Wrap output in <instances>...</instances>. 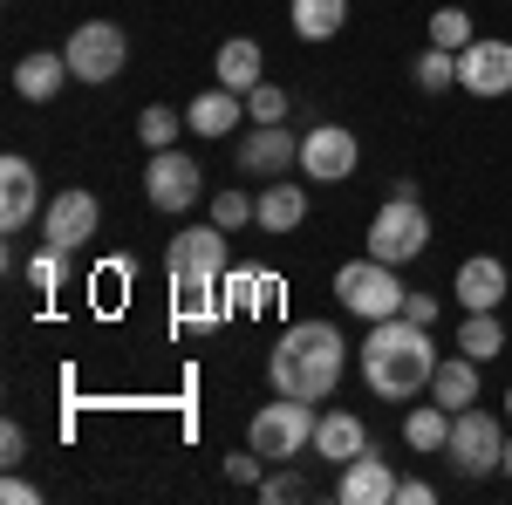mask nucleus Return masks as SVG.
Returning a JSON list of instances; mask_svg holds the SVG:
<instances>
[{"mask_svg": "<svg viewBox=\"0 0 512 505\" xmlns=\"http://www.w3.org/2000/svg\"><path fill=\"white\" fill-rule=\"evenodd\" d=\"M437 376V349H431V328H417V321H369V349H362V383L369 396H383V403H410V396H424Z\"/></svg>", "mask_w": 512, "mask_h": 505, "instance_id": "1", "label": "nucleus"}, {"mask_svg": "<svg viewBox=\"0 0 512 505\" xmlns=\"http://www.w3.org/2000/svg\"><path fill=\"white\" fill-rule=\"evenodd\" d=\"M342 362H349L342 328H328V321H294L274 342V355H267V383H274V396L321 403L328 389L342 383Z\"/></svg>", "mask_w": 512, "mask_h": 505, "instance_id": "2", "label": "nucleus"}, {"mask_svg": "<svg viewBox=\"0 0 512 505\" xmlns=\"http://www.w3.org/2000/svg\"><path fill=\"white\" fill-rule=\"evenodd\" d=\"M164 267H171V294H178V321H219V280L233 267V253H226V226H185V233H171L164 246Z\"/></svg>", "mask_w": 512, "mask_h": 505, "instance_id": "3", "label": "nucleus"}, {"mask_svg": "<svg viewBox=\"0 0 512 505\" xmlns=\"http://www.w3.org/2000/svg\"><path fill=\"white\" fill-rule=\"evenodd\" d=\"M424 246H431V212H424V198H417L410 178H396L390 198H383V212L369 219V253L390 260V267H403V260H417Z\"/></svg>", "mask_w": 512, "mask_h": 505, "instance_id": "4", "label": "nucleus"}, {"mask_svg": "<svg viewBox=\"0 0 512 505\" xmlns=\"http://www.w3.org/2000/svg\"><path fill=\"white\" fill-rule=\"evenodd\" d=\"M403 294H410V287H403L396 267L376 260V253H369V260H349V267L335 273V301H342L349 314H362V321H390V314H403Z\"/></svg>", "mask_w": 512, "mask_h": 505, "instance_id": "5", "label": "nucleus"}, {"mask_svg": "<svg viewBox=\"0 0 512 505\" xmlns=\"http://www.w3.org/2000/svg\"><path fill=\"white\" fill-rule=\"evenodd\" d=\"M62 55H69V76H76V82L103 89V82L123 76V62H130V35H123L117 21H82Z\"/></svg>", "mask_w": 512, "mask_h": 505, "instance_id": "6", "label": "nucleus"}, {"mask_svg": "<svg viewBox=\"0 0 512 505\" xmlns=\"http://www.w3.org/2000/svg\"><path fill=\"white\" fill-rule=\"evenodd\" d=\"M315 403H301V396H280V403H260L253 410V451L260 458H301L308 444H315Z\"/></svg>", "mask_w": 512, "mask_h": 505, "instance_id": "7", "label": "nucleus"}, {"mask_svg": "<svg viewBox=\"0 0 512 505\" xmlns=\"http://www.w3.org/2000/svg\"><path fill=\"white\" fill-rule=\"evenodd\" d=\"M444 451H451V465L465 471V478H485V471H499L506 465V430H499V417H492V410H458V417H451V444H444Z\"/></svg>", "mask_w": 512, "mask_h": 505, "instance_id": "8", "label": "nucleus"}, {"mask_svg": "<svg viewBox=\"0 0 512 505\" xmlns=\"http://www.w3.org/2000/svg\"><path fill=\"white\" fill-rule=\"evenodd\" d=\"M198 192H205V171H198L192 151H151V171H144V198L158 205V212H192Z\"/></svg>", "mask_w": 512, "mask_h": 505, "instance_id": "9", "label": "nucleus"}, {"mask_svg": "<svg viewBox=\"0 0 512 505\" xmlns=\"http://www.w3.org/2000/svg\"><path fill=\"white\" fill-rule=\"evenodd\" d=\"M355 130H342V123H315L308 137H301V171H308V185H342L355 171Z\"/></svg>", "mask_w": 512, "mask_h": 505, "instance_id": "10", "label": "nucleus"}, {"mask_svg": "<svg viewBox=\"0 0 512 505\" xmlns=\"http://www.w3.org/2000/svg\"><path fill=\"white\" fill-rule=\"evenodd\" d=\"M96 219H103V205L96 192H55L48 198V212H41V239H55V246H89L96 239Z\"/></svg>", "mask_w": 512, "mask_h": 505, "instance_id": "11", "label": "nucleus"}, {"mask_svg": "<svg viewBox=\"0 0 512 505\" xmlns=\"http://www.w3.org/2000/svg\"><path fill=\"white\" fill-rule=\"evenodd\" d=\"M335 499H342V505H396V471H390V458H383L376 444H369V451H355L349 465H342Z\"/></svg>", "mask_w": 512, "mask_h": 505, "instance_id": "12", "label": "nucleus"}, {"mask_svg": "<svg viewBox=\"0 0 512 505\" xmlns=\"http://www.w3.org/2000/svg\"><path fill=\"white\" fill-rule=\"evenodd\" d=\"M458 89H472V96H506L512 89V41L478 35L472 48L458 55Z\"/></svg>", "mask_w": 512, "mask_h": 505, "instance_id": "13", "label": "nucleus"}, {"mask_svg": "<svg viewBox=\"0 0 512 505\" xmlns=\"http://www.w3.org/2000/svg\"><path fill=\"white\" fill-rule=\"evenodd\" d=\"M287 164H301V137H287L280 123H253L239 137V171H260V178H280Z\"/></svg>", "mask_w": 512, "mask_h": 505, "instance_id": "14", "label": "nucleus"}, {"mask_svg": "<svg viewBox=\"0 0 512 505\" xmlns=\"http://www.w3.org/2000/svg\"><path fill=\"white\" fill-rule=\"evenodd\" d=\"M35 205H41L35 164H28V157H0V226H7V233H21V226L35 219Z\"/></svg>", "mask_w": 512, "mask_h": 505, "instance_id": "15", "label": "nucleus"}, {"mask_svg": "<svg viewBox=\"0 0 512 505\" xmlns=\"http://www.w3.org/2000/svg\"><path fill=\"white\" fill-rule=\"evenodd\" d=\"M451 294L465 301V308H499L506 301V260H492V253H472L458 280H451Z\"/></svg>", "mask_w": 512, "mask_h": 505, "instance_id": "16", "label": "nucleus"}, {"mask_svg": "<svg viewBox=\"0 0 512 505\" xmlns=\"http://www.w3.org/2000/svg\"><path fill=\"white\" fill-rule=\"evenodd\" d=\"M239 117H246V96H239V89H226V82L198 89V103L185 110V123H192V130H205V137H226V130H239Z\"/></svg>", "mask_w": 512, "mask_h": 505, "instance_id": "17", "label": "nucleus"}, {"mask_svg": "<svg viewBox=\"0 0 512 505\" xmlns=\"http://www.w3.org/2000/svg\"><path fill=\"white\" fill-rule=\"evenodd\" d=\"M212 76L226 82V89H260L267 82V55H260V41H246V35H233L226 48H219V62H212Z\"/></svg>", "mask_w": 512, "mask_h": 505, "instance_id": "18", "label": "nucleus"}, {"mask_svg": "<svg viewBox=\"0 0 512 505\" xmlns=\"http://www.w3.org/2000/svg\"><path fill=\"white\" fill-rule=\"evenodd\" d=\"M478 369H485V362H472V355H451V362H437L431 403H444L451 417H458V410H472V403H478Z\"/></svg>", "mask_w": 512, "mask_h": 505, "instance_id": "19", "label": "nucleus"}, {"mask_svg": "<svg viewBox=\"0 0 512 505\" xmlns=\"http://www.w3.org/2000/svg\"><path fill=\"white\" fill-rule=\"evenodd\" d=\"M355 451H369L362 417H349V410H328V417L315 424V458H328V465H349Z\"/></svg>", "mask_w": 512, "mask_h": 505, "instance_id": "20", "label": "nucleus"}, {"mask_svg": "<svg viewBox=\"0 0 512 505\" xmlns=\"http://www.w3.org/2000/svg\"><path fill=\"white\" fill-rule=\"evenodd\" d=\"M253 219H260V233H294L308 219V192L301 185H267L253 198Z\"/></svg>", "mask_w": 512, "mask_h": 505, "instance_id": "21", "label": "nucleus"}, {"mask_svg": "<svg viewBox=\"0 0 512 505\" xmlns=\"http://www.w3.org/2000/svg\"><path fill=\"white\" fill-rule=\"evenodd\" d=\"M458 355H472V362H492V355H506V328H499V308H465V328H458Z\"/></svg>", "mask_w": 512, "mask_h": 505, "instance_id": "22", "label": "nucleus"}, {"mask_svg": "<svg viewBox=\"0 0 512 505\" xmlns=\"http://www.w3.org/2000/svg\"><path fill=\"white\" fill-rule=\"evenodd\" d=\"M62 82H69V55H48V48H41V55H28V62L14 69V89H21L28 103H48Z\"/></svg>", "mask_w": 512, "mask_h": 505, "instance_id": "23", "label": "nucleus"}, {"mask_svg": "<svg viewBox=\"0 0 512 505\" xmlns=\"http://www.w3.org/2000/svg\"><path fill=\"white\" fill-rule=\"evenodd\" d=\"M349 21V0H294V35L301 41H335Z\"/></svg>", "mask_w": 512, "mask_h": 505, "instance_id": "24", "label": "nucleus"}, {"mask_svg": "<svg viewBox=\"0 0 512 505\" xmlns=\"http://www.w3.org/2000/svg\"><path fill=\"white\" fill-rule=\"evenodd\" d=\"M403 444H410V451H424V458L444 451V444H451V410H444V403L410 410V417H403Z\"/></svg>", "mask_w": 512, "mask_h": 505, "instance_id": "25", "label": "nucleus"}, {"mask_svg": "<svg viewBox=\"0 0 512 505\" xmlns=\"http://www.w3.org/2000/svg\"><path fill=\"white\" fill-rule=\"evenodd\" d=\"M219 294H226V308H233V314H260L267 301H274V280H260V273H246V267H226Z\"/></svg>", "mask_w": 512, "mask_h": 505, "instance_id": "26", "label": "nucleus"}, {"mask_svg": "<svg viewBox=\"0 0 512 505\" xmlns=\"http://www.w3.org/2000/svg\"><path fill=\"white\" fill-rule=\"evenodd\" d=\"M472 41H478V28H472V14H465V7H437V14H431V48L465 55Z\"/></svg>", "mask_w": 512, "mask_h": 505, "instance_id": "27", "label": "nucleus"}, {"mask_svg": "<svg viewBox=\"0 0 512 505\" xmlns=\"http://www.w3.org/2000/svg\"><path fill=\"white\" fill-rule=\"evenodd\" d=\"M417 89H424V96L458 89V55H451V48H424V55H417Z\"/></svg>", "mask_w": 512, "mask_h": 505, "instance_id": "28", "label": "nucleus"}, {"mask_svg": "<svg viewBox=\"0 0 512 505\" xmlns=\"http://www.w3.org/2000/svg\"><path fill=\"white\" fill-rule=\"evenodd\" d=\"M178 130H185V117H178V110H164V103H151V110L137 117V137H144V151H171V144H178Z\"/></svg>", "mask_w": 512, "mask_h": 505, "instance_id": "29", "label": "nucleus"}, {"mask_svg": "<svg viewBox=\"0 0 512 505\" xmlns=\"http://www.w3.org/2000/svg\"><path fill=\"white\" fill-rule=\"evenodd\" d=\"M287 110H294V96H287V89H274V82L246 89V123H280Z\"/></svg>", "mask_w": 512, "mask_h": 505, "instance_id": "30", "label": "nucleus"}, {"mask_svg": "<svg viewBox=\"0 0 512 505\" xmlns=\"http://www.w3.org/2000/svg\"><path fill=\"white\" fill-rule=\"evenodd\" d=\"M62 260H69V246H55V239H48L35 260H28V280H35V294H55V287H62Z\"/></svg>", "mask_w": 512, "mask_h": 505, "instance_id": "31", "label": "nucleus"}, {"mask_svg": "<svg viewBox=\"0 0 512 505\" xmlns=\"http://www.w3.org/2000/svg\"><path fill=\"white\" fill-rule=\"evenodd\" d=\"M212 226H226V233L253 226V198H246V192H219V198H212Z\"/></svg>", "mask_w": 512, "mask_h": 505, "instance_id": "32", "label": "nucleus"}, {"mask_svg": "<svg viewBox=\"0 0 512 505\" xmlns=\"http://www.w3.org/2000/svg\"><path fill=\"white\" fill-rule=\"evenodd\" d=\"M260 499H267V505H294V499H308V478H301V471H274V478H260Z\"/></svg>", "mask_w": 512, "mask_h": 505, "instance_id": "33", "label": "nucleus"}, {"mask_svg": "<svg viewBox=\"0 0 512 505\" xmlns=\"http://www.w3.org/2000/svg\"><path fill=\"white\" fill-rule=\"evenodd\" d=\"M403 321L431 328V321H437V294H403Z\"/></svg>", "mask_w": 512, "mask_h": 505, "instance_id": "34", "label": "nucleus"}, {"mask_svg": "<svg viewBox=\"0 0 512 505\" xmlns=\"http://www.w3.org/2000/svg\"><path fill=\"white\" fill-rule=\"evenodd\" d=\"M21 458H28V430L7 424V430H0V465H21Z\"/></svg>", "mask_w": 512, "mask_h": 505, "instance_id": "35", "label": "nucleus"}, {"mask_svg": "<svg viewBox=\"0 0 512 505\" xmlns=\"http://www.w3.org/2000/svg\"><path fill=\"white\" fill-rule=\"evenodd\" d=\"M260 465H267L260 451H239V458H226V471H233L239 485H260Z\"/></svg>", "mask_w": 512, "mask_h": 505, "instance_id": "36", "label": "nucleus"}, {"mask_svg": "<svg viewBox=\"0 0 512 505\" xmlns=\"http://www.w3.org/2000/svg\"><path fill=\"white\" fill-rule=\"evenodd\" d=\"M437 492L424 485V478H396V505H431Z\"/></svg>", "mask_w": 512, "mask_h": 505, "instance_id": "37", "label": "nucleus"}, {"mask_svg": "<svg viewBox=\"0 0 512 505\" xmlns=\"http://www.w3.org/2000/svg\"><path fill=\"white\" fill-rule=\"evenodd\" d=\"M0 499H7V505H35L41 492L28 485V478H14V471H7V485H0Z\"/></svg>", "mask_w": 512, "mask_h": 505, "instance_id": "38", "label": "nucleus"}, {"mask_svg": "<svg viewBox=\"0 0 512 505\" xmlns=\"http://www.w3.org/2000/svg\"><path fill=\"white\" fill-rule=\"evenodd\" d=\"M499 471H506V478H512V437H506V465H499Z\"/></svg>", "mask_w": 512, "mask_h": 505, "instance_id": "39", "label": "nucleus"}, {"mask_svg": "<svg viewBox=\"0 0 512 505\" xmlns=\"http://www.w3.org/2000/svg\"><path fill=\"white\" fill-rule=\"evenodd\" d=\"M506 417H512V389H506Z\"/></svg>", "mask_w": 512, "mask_h": 505, "instance_id": "40", "label": "nucleus"}]
</instances>
